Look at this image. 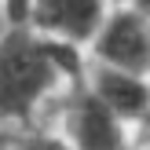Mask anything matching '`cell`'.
Listing matches in <instances>:
<instances>
[{
	"mask_svg": "<svg viewBox=\"0 0 150 150\" xmlns=\"http://www.w3.org/2000/svg\"><path fill=\"white\" fill-rule=\"evenodd\" d=\"M110 4H132V7H143V11H146L150 0H110Z\"/></svg>",
	"mask_w": 150,
	"mask_h": 150,
	"instance_id": "cell-8",
	"label": "cell"
},
{
	"mask_svg": "<svg viewBox=\"0 0 150 150\" xmlns=\"http://www.w3.org/2000/svg\"><path fill=\"white\" fill-rule=\"evenodd\" d=\"M84 73V51L44 40L33 29L7 26L0 33V125L37 128V117Z\"/></svg>",
	"mask_w": 150,
	"mask_h": 150,
	"instance_id": "cell-1",
	"label": "cell"
},
{
	"mask_svg": "<svg viewBox=\"0 0 150 150\" xmlns=\"http://www.w3.org/2000/svg\"><path fill=\"white\" fill-rule=\"evenodd\" d=\"M40 128H55L73 150H128L132 128L84 84V73L59 95L51 106V121Z\"/></svg>",
	"mask_w": 150,
	"mask_h": 150,
	"instance_id": "cell-2",
	"label": "cell"
},
{
	"mask_svg": "<svg viewBox=\"0 0 150 150\" xmlns=\"http://www.w3.org/2000/svg\"><path fill=\"white\" fill-rule=\"evenodd\" d=\"M11 150H73V146L66 143L55 128H22L18 136H15Z\"/></svg>",
	"mask_w": 150,
	"mask_h": 150,
	"instance_id": "cell-6",
	"label": "cell"
},
{
	"mask_svg": "<svg viewBox=\"0 0 150 150\" xmlns=\"http://www.w3.org/2000/svg\"><path fill=\"white\" fill-rule=\"evenodd\" d=\"M139 11H143V7H139ZM146 15H150V7H146Z\"/></svg>",
	"mask_w": 150,
	"mask_h": 150,
	"instance_id": "cell-10",
	"label": "cell"
},
{
	"mask_svg": "<svg viewBox=\"0 0 150 150\" xmlns=\"http://www.w3.org/2000/svg\"><path fill=\"white\" fill-rule=\"evenodd\" d=\"M84 84L128 128H136L139 117L150 110V73H132V70H114V66L84 62Z\"/></svg>",
	"mask_w": 150,
	"mask_h": 150,
	"instance_id": "cell-5",
	"label": "cell"
},
{
	"mask_svg": "<svg viewBox=\"0 0 150 150\" xmlns=\"http://www.w3.org/2000/svg\"><path fill=\"white\" fill-rule=\"evenodd\" d=\"M132 143H139V146H150V110L143 117H139V125L132 128Z\"/></svg>",
	"mask_w": 150,
	"mask_h": 150,
	"instance_id": "cell-7",
	"label": "cell"
},
{
	"mask_svg": "<svg viewBox=\"0 0 150 150\" xmlns=\"http://www.w3.org/2000/svg\"><path fill=\"white\" fill-rule=\"evenodd\" d=\"M110 7H114L110 0H0L7 26L33 29L44 40L66 44L77 51L92 44Z\"/></svg>",
	"mask_w": 150,
	"mask_h": 150,
	"instance_id": "cell-3",
	"label": "cell"
},
{
	"mask_svg": "<svg viewBox=\"0 0 150 150\" xmlns=\"http://www.w3.org/2000/svg\"><path fill=\"white\" fill-rule=\"evenodd\" d=\"M128 150H150V146H139V143H132V146H128Z\"/></svg>",
	"mask_w": 150,
	"mask_h": 150,
	"instance_id": "cell-9",
	"label": "cell"
},
{
	"mask_svg": "<svg viewBox=\"0 0 150 150\" xmlns=\"http://www.w3.org/2000/svg\"><path fill=\"white\" fill-rule=\"evenodd\" d=\"M84 62L150 73V15L132 4H114L84 48Z\"/></svg>",
	"mask_w": 150,
	"mask_h": 150,
	"instance_id": "cell-4",
	"label": "cell"
}]
</instances>
